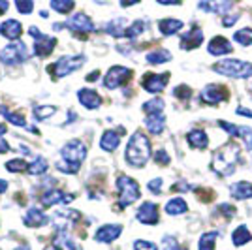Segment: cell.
<instances>
[{
	"mask_svg": "<svg viewBox=\"0 0 252 250\" xmlns=\"http://www.w3.org/2000/svg\"><path fill=\"white\" fill-rule=\"evenodd\" d=\"M149 158H151V141H149V137L145 134L136 132L128 139L125 160L132 167H143L147 164Z\"/></svg>",
	"mask_w": 252,
	"mask_h": 250,
	"instance_id": "6da1fadb",
	"label": "cell"
},
{
	"mask_svg": "<svg viewBox=\"0 0 252 250\" xmlns=\"http://www.w3.org/2000/svg\"><path fill=\"white\" fill-rule=\"evenodd\" d=\"M239 160V147L230 143V145L222 147L220 151L215 153L213 158V169L222 175V177H228L235 171V164Z\"/></svg>",
	"mask_w": 252,
	"mask_h": 250,
	"instance_id": "7a4b0ae2",
	"label": "cell"
},
{
	"mask_svg": "<svg viewBox=\"0 0 252 250\" xmlns=\"http://www.w3.org/2000/svg\"><path fill=\"white\" fill-rule=\"evenodd\" d=\"M215 72L228 75V77H235V79H247L252 75V64L239 61V59H226L220 62L213 64Z\"/></svg>",
	"mask_w": 252,
	"mask_h": 250,
	"instance_id": "3957f363",
	"label": "cell"
},
{
	"mask_svg": "<svg viewBox=\"0 0 252 250\" xmlns=\"http://www.w3.org/2000/svg\"><path fill=\"white\" fill-rule=\"evenodd\" d=\"M85 55H74V57H61L59 61H55V62L47 68V72L53 73L55 77H66V75H70L72 72L75 70H79L81 66L85 64Z\"/></svg>",
	"mask_w": 252,
	"mask_h": 250,
	"instance_id": "277c9868",
	"label": "cell"
},
{
	"mask_svg": "<svg viewBox=\"0 0 252 250\" xmlns=\"http://www.w3.org/2000/svg\"><path fill=\"white\" fill-rule=\"evenodd\" d=\"M117 188H119V201H121V207L132 205V203L137 201L139 196H141L139 185H137L134 179L126 177V175H121V177L117 179Z\"/></svg>",
	"mask_w": 252,
	"mask_h": 250,
	"instance_id": "5b68a950",
	"label": "cell"
},
{
	"mask_svg": "<svg viewBox=\"0 0 252 250\" xmlns=\"http://www.w3.org/2000/svg\"><path fill=\"white\" fill-rule=\"evenodd\" d=\"M29 47L23 42H11L8 43L2 51H0V62L6 64V66H15V64H21L29 59Z\"/></svg>",
	"mask_w": 252,
	"mask_h": 250,
	"instance_id": "8992f818",
	"label": "cell"
},
{
	"mask_svg": "<svg viewBox=\"0 0 252 250\" xmlns=\"http://www.w3.org/2000/svg\"><path fill=\"white\" fill-rule=\"evenodd\" d=\"M61 156H63V162H66V164L81 166V162L87 158V147L79 139H72L61 149Z\"/></svg>",
	"mask_w": 252,
	"mask_h": 250,
	"instance_id": "52a82bcc",
	"label": "cell"
},
{
	"mask_svg": "<svg viewBox=\"0 0 252 250\" xmlns=\"http://www.w3.org/2000/svg\"><path fill=\"white\" fill-rule=\"evenodd\" d=\"M130 75H132V70H128L125 66H111L104 77V87L109 91H115L117 87L125 85L130 79Z\"/></svg>",
	"mask_w": 252,
	"mask_h": 250,
	"instance_id": "ba28073f",
	"label": "cell"
},
{
	"mask_svg": "<svg viewBox=\"0 0 252 250\" xmlns=\"http://www.w3.org/2000/svg\"><path fill=\"white\" fill-rule=\"evenodd\" d=\"M169 81V73H147L145 77H143V89L151 94H157V93H162L164 89H166V85Z\"/></svg>",
	"mask_w": 252,
	"mask_h": 250,
	"instance_id": "9c48e42d",
	"label": "cell"
},
{
	"mask_svg": "<svg viewBox=\"0 0 252 250\" xmlns=\"http://www.w3.org/2000/svg\"><path fill=\"white\" fill-rule=\"evenodd\" d=\"M228 98V93L224 91V87L220 85H207L200 94V100L203 104H209V105H217L224 102Z\"/></svg>",
	"mask_w": 252,
	"mask_h": 250,
	"instance_id": "30bf717a",
	"label": "cell"
},
{
	"mask_svg": "<svg viewBox=\"0 0 252 250\" xmlns=\"http://www.w3.org/2000/svg\"><path fill=\"white\" fill-rule=\"evenodd\" d=\"M136 219L141 222V224H145V226H155L158 224V207L157 203H153V201H143L141 203V207L137 209L136 213Z\"/></svg>",
	"mask_w": 252,
	"mask_h": 250,
	"instance_id": "8fae6325",
	"label": "cell"
},
{
	"mask_svg": "<svg viewBox=\"0 0 252 250\" xmlns=\"http://www.w3.org/2000/svg\"><path fill=\"white\" fill-rule=\"evenodd\" d=\"M63 25L74 32H85V34L94 32V23L91 21V17L85 15V13H75L66 23H63Z\"/></svg>",
	"mask_w": 252,
	"mask_h": 250,
	"instance_id": "7c38bea8",
	"label": "cell"
},
{
	"mask_svg": "<svg viewBox=\"0 0 252 250\" xmlns=\"http://www.w3.org/2000/svg\"><path fill=\"white\" fill-rule=\"evenodd\" d=\"M121 233H123V226L121 224H105V226L96 229L94 239L98 243H113Z\"/></svg>",
	"mask_w": 252,
	"mask_h": 250,
	"instance_id": "4fadbf2b",
	"label": "cell"
},
{
	"mask_svg": "<svg viewBox=\"0 0 252 250\" xmlns=\"http://www.w3.org/2000/svg\"><path fill=\"white\" fill-rule=\"evenodd\" d=\"M125 130L123 128H119V130H105L102 139H100V149L105 151V153H113L117 147L121 145V134H123Z\"/></svg>",
	"mask_w": 252,
	"mask_h": 250,
	"instance_id": "5bb4252c",
	"label": "cell"
},
{
	"mask_svg": "<svg viewBox=\"0 0 252 250\" xmlns=\"http://www.w3.org/2000/svg\"><path fill=\"white\" fill-rule=\"evenodd\" d=\"M77 100H79V104L85 105L87 109H98L100 105H102V98H100V94L93 91V89H81L79 93H77Z\"/></svg>",
	"mask_w": 252,
	"mask_h": 250,
	"instance_id": "9a60e30c",
	"label": "cell"
},
{
	"mask_svg": "<svg viewBox=\"0 0 252 250\" xmlns=\"http://www.w3.org/2000/svg\"><path fill=\"white\" fill-rule=\"evenodd\" d=\"M0 34L4 36V38H8V40H19L23 34V27L19 21H15V19H6V21L0 25Z\"/></svg>",
	"mask_w": 252,
	"mask_h": 250,
	"instance_id": "2e32d148",
	"label": "cell"
},
{
	"mask_svg": "<svg viewBox=\"0 0 252 250\" xmlns=\"http://www.w3.org/2000/svg\"><path fill=\"white\" fill-rule=\"evenodd\" d=\"M72 199H74L72 194H64L61 190H47L42 198V205L51 207V205H57V203H70Z\"/></svg>",
	"mask_w": 252,
	"mask_h": 250,
	"instance_id": "e0dca14e",
	"label": "cell"
},
{
	"mask_svg": "<svg viewBox=\"0 0 252 250\" xmlns=\"http://www.w3.org/2000/svg\"><path fill=\"white\" fill-rule=\"evenodd\" d=\"M203 42V32L201 29H192L187 31V34H183L181 38V49H196L198 45Z\"/></svg>",
	"mask_w": 252,
	"mask_h": 250,
	"instance_id": "ac0fdd59",
	"label": "cell"
},
{
	"mask_svg": "<svg viewBox=\"0 0 252 250\" xmlns=\"http://www.w3.org/2000/svg\"><path fill=\"white\" fill-rule=\"evenodd\" d=\"M25 224L29 226V228H40V226H45L47 224V215L43 213L42 209H36L32 207L27 211V215H25Z\"/></svg>",
	"mask_w": 252,
	"mask_h": 250,
	"instance_id": "d6986e66",
	"label": "cell"
},
{
	"mask_svg": "<svg viewBox=\"0 0 252 250\" xmlns=\"http://www.w3.org/2000/svg\"><path fill=\"white\" fill-rule=\"evenodd\" d=\"M55 45H57V40L51 38V36H45V34H43L42 38L34 40V55H36V57H47V55L55 49Z\"/></svg>",
	"mask_w": 252,
	"mask_h": 250,
	"instance_id": "ffe728a7",
	"label": "cell"
},
{
	"mask_svg": "<svg viewBox=\"0 0 252 250\" xmlns=\"http://www.w3.org/2000/svg\"><path fill=\"white\" fill-rule=\"evenodd\" d=\"M145 126H147V130L151 134H162L164 132V128H166V117L162 113H155V115H147L145 117Z\"/></svg>",
	"mask_w": 252,
	"mask_h": 250,
	"instance_id": "44dd1931",
	"label": "cell"
},
{
	"mask_svg": "<svg viewBox=\"0 0 252 250\" xmlns=\"http://www.w3.org/2000/svg\"><path fill=\"white\" fill-rule=\"evenodd\" d=\"M231 43L226 40V38H222V36H217V38H213L209 42V45H207V51L211 53V55H217V57H220V55H228V53H231Z\"/></svg>",
	"mask_w": 252,
	"mask_h": 250,
	"instance_id": "7402d4cb",
	"label": "cell"
},
{
	"mask_svg": "<svg viewBox=\"0 0 252 250\" xmlns=\"http://www.w3.org/2000/svg\"><path fill=\"white\" fill-rule=\"evenodd\" d=\"M230 192L235 199H249L252 198V183H249V181H239V183L231 185Z\"/></svg>",
	"mask_w": 252,
	"mask_h": 250,
	"instance_id": "603a6c76",
	"label": "cell"
},
{
	"mask_svg": "<svg viewBox=\"0 0 252 250\" xmlns=\"http://www.w3.org/2000/svg\"><path fill=\"white\" fill-rule=\"evenodd\" d=\"M187 141L192 149H205L209 145V137L203 130H190L189 136H187Z\"/></svg>",
	"mask_w": 252,
	"mask_h": 250,
	"instance_id": "cb8c5ba5",
	"label": "cell"
},
{
	"mask_svg": "<svg viewBox=\"0 0 252 250\" xmlns=\"http://www.w3.org/2000/svg\"><path fill=\"white\" fill-rule=\"evenodd\" d=\"M126 27H128V23H126L125 17H117V19H111V21L107 23L104 29L107 34H111L115 38H123L126 32Z\"/></svg>",
	"mask_w": 252,
	"mask_h": 250,
	"instance_id": "d4e9b609",
	"label": "cell"
},
{
	"mask_svg": "<svg viewBox=\"0 0 252 250\" xmlns=\"http://www.w3.org/2000/svg\"><path fill=\"white\" fill-rule=\"evenodd\" d=\"M198 8L203 11H209V13H219V15H222V13H226L228 10H231L233 4L231 2H200Z\"/></svg>",
	"mask_w": 252,
	"mask_h": 250,
	"instance_id": "484cf974",
	"label": "cell"
},
{
	"mask_svg": "<svg viewBox=\"0 0 252 250\" xmlns=\"http://www.w3.org/2000/svg\"><path fill=\"white\" fill-rule=\"evenodd\" d=\"M187 211H189V205H187V201H185L183 198H173L166 203V213H168L169 217L185 215Z\"/></svg>",
	"mask_w": 252,
	"mask_h": 250,
	"instance_id": "4316f807",
	"label": "cell"
},
{
	"mask_svg": "<svg viewBox=\"0 0 252 250\" xmlns=\"http://www.w3.org/2000/svg\"><path fill=\"white\" fill-rule=\"evenodd\" d=\"M183 25L185 23L179 21V19H162V21L158 23V31L162 32L164 36H171V34H175L177 31H181Z\"/></svg>",
	"mask_w": 252,
	"mask_h": 250,
	"instance_id": "83f0119b",
	"label": "cell"
},
{
	"mask_svg": "<svg viewBox=\"0 0 252 250\" xmlns=\"http://www.w3.org/2000/svg\"><path fill=\"white\" fill-rule=\"evenodd\" d=\"M231 241H233L235 247L247 245L251 241V231H249V228L247 226H237V228L233 229V233H231Z\"/></svg>",
	"mask_w": 252,
	"mask_h": 250,
	"instance_id": "f1b7e54d",
	"label": "cell"
},
{
	"mask_svg": "<svg viewBox=\"0 0 252 250\" xmlns=\"http://www.w3.org/2000/svg\"><path fill=\"white\" fill-rule=\"evenodd\" d=\"M219 239V231H207L203 233L198 241V249L200 250H215V241Z\"/></svg>",
	"mask_w": 252,
	"mask_h": 250,
	"instance_id": "f546056e",
	"label": "cell"
},
{
	"mask_svg": "<svg viewBox=\"0 0 252 250\" xmlns=\"http://www.w3.org/2000/svg\"><path fill=\"white\" fill-rule=\"evenodd\" d=\"M168 61H171V53L168 49H157V51H151L147 55L149 64H164Z\"/></svg>",
	"mask_w": 252,
	"mask_h": 250,
	"instance_id": "4dcf8cb0",
	"label": "cell"
},
{
	"mask_svg": "<svg viewBox=\"0 0 252 250\" xmlns=\"http://www.w3.org/2000/svg\"><path fill=\"white\" fill-rule=\"evenodd\" d=\"M145 27H147V23L141 21V19H137L134 21L130 27H126V32H125V38H130V40H134L137 36H141L143 32H145Z\"/></svg>",
	"mask_w": 252,
	"mask_h": 250,
	"instance_id": "1f68e13d",
	"label": "cell"
},
{
	"mask_svg": "<svg viewBox=\"0 0 252 250\" xmlns=\"http://www.w3.org/2000/svg\"><path fill=\"white\" fill-rule=\"evenodd\" d=\"M55 113H57V107H53V105H34V109H32V115L36 121H45Z\"/></svg>",
	"mask_w": 252,
	"mask_h": 250,
	"instance_id": "d6a6232c",
	"label": "cell"
},
{
	"mask_svg": "<svg viewBox=\"0 0 252 250\" xmlns=\"http://www.w3.org/2000/svg\"><path fill=\"white\" fill-rule=\"evenodd\" d=\"M31 175H42L47 171V160L43 156H36L32 160L31 164H29V169H27Z\"/></svg>",
	"mask_w": 252,
	"mask_h": 250,
	"instance_id": "836d02e7",
	"label": "cell"
},
{
	"mask_svg": "<svg viewBox=\"0 0 252 250\" xmlns=\"http://www.w3.org/2000/svg\"><path fill=\"white\" fill-rule=\"evenodd\" d=\"M143 111L147 115H155V113H162L164 111V100L162 98H153L143 104Z\"/></svg>",
	"mask_w": 252,
	"mask_h": 250,
	"instance_id": "e575fe53",
	"label": "cell"
},
{
	"mask_svg": "<svg viewBox=\"0 0 252 250\" xmlns=\"http://www.w3.org/2000/svg\"><path fill=\"white\" fill-rule=\"evenodd\" d=\"M237 137H241L245 149L252 153V128L251 126H237Z\"/></svg>",
	"mask_w": 252,
	"mask_h": 250,
	"instance_id": "d590c367",
	"label": "cell"
},
{
	"mask_svg": "<svg viewBox=\"0 0 252 250\" xmlns=\"http://www.w3.org/2000/svg\"><path fill=\"white\" fill-rule=\"evenodd\" d=\"M49 6L55 11H59V13H70L75 8V2H72V0H61V2L59 0H53Z\"/></svg>",
	"mask_w": 252,
	"mask_h": 250,
	"instance_id": "8d00e7d4",
	"label": "cell"
},
{
	"mask_svg": "<svg viewBox=\"0 0 252 250\" xmlns=\"http://www.w3.org/2000/svg\"><path fill=\"white\" fill-rule=\"evenodd\" d=\"M233 40L241 45H252V29H241L233 34Z\"/></svg>",
	"mask_w": 252,
	"mask_h": 250,
	"instance_id": "74e56055",
	"label": "cell"
},
{
	"mask_svg": "<svg viewBox=\"0 0 252 250\" xmlns=\"http://www.w3.org/2000/svg\"><path fill=\"white\" fill-rule=\"evenodd\" d=\"M6 169L11 171V173H21V171H27L29 169V164L25 162V160H10L8 164H6Z\"/></svg>",
	"mask_w": 252,
	"mask_h": 250,
	"instance_id": "f35d334b",
	"label": "cell"
},
{
	"mask_svg": "<svg viewBox=\"0 0 252 250\" xmlns=\"http://www.w3.org/2000/svg\"><path fill=\"white\" fill-rule=\"evenodd\" d=\"M15 10L19 11L21 15H27V13H31L34 10V4L31 0H15Z\"/></svg>",
	"mask_w": 252,
	"mask_h": 250,
	"instance_id": "ab89813d",
	"label": "cell"
},
{
	"mask_svg": "<svg viewBox=\"0 0 252 250\" xmlns=\"http://www.w3.org/2000/svg\"><path fill=\"white\" fill-rule=\"evenodd\" d=\"M134 250H158V247L155 243H151V241L139 239L134 243Z\"/></svg>",
	"mask_w": 252,
	"mask_h": 250,
	"instance_id": "60d3db41",
	"label": "cell"
},
{
	"mask_svg": "<svg viewBox=\"0 0 252 250\" xmlns=\"http://www.w3.org/2000/svg\"><path fill=\"white\" fill-rule=\"evenodd\" d=\"M155 162L160 164V166H168L169 164V155L164 151V149H158L157 153H155Z\"/></svg>",
	"mask_w": 252,
	"mask_h": 250,
	"instance_id": "b9f144b4",
	"label": "cell"
},
{
	"mask_svg": "<svg viewBox=\"0 0 252 250\" xmlns=\"http://www.w3.org/2000/svg\"><path fill=\"white\" fill-rule=\"evenodd\" d=\"M162 183H164L162 179H153V181H149L147 187L153 194H160V192H162Z\"/></svg>",
	"mask_w": 252,
	"mask_h": 250,
	"instance_id": "7bdbcfd3",
	"label": "cell"
},
{
	"mask_svg": "<svg viewBox=\"0 0 252 250\" xmlns=\"http://www.w3.org/2000/svg\"><path fill=\"white\" fill-rule=\"evenodd\" d=\"M219 126L224 128L231 137H237V126L235 125H230V123H226V121H219Z\"/></svg>",
	"mask_w": 252,
	"mask_h": 250,
	"instance_id": "ee69618b",
	"label": "cell"
},
{
	"mask_svg": "<svg viewBox=\"0 0 252 250\" xmlns=\"http://www.w3.org/2000/svg\"><path fill=\"white\" fill-rule=\"evenodd\" d=\"M173 94H175L177 98H183V100H187V98H190L189 87H185V85H181V87H177V89L173 91Z\"/></svg>",
	"mask_w": 252,
	"mask_h": 250,
	"instance_id": "f6af8a7d",
	"label": "cell"
},
{
	"mask_svg": "<svg viewBox=\"0 0 252 250\" xmlns=\"http://www.w3.org/2000/svg\"><path fill=\"white\" fill-rule=\"evenodd\" d=\"M219 211H220L222 215H226V217H235V207L230 205V203H222V205H219Z\"/></svg>",
	"mask_w": 252,
	"mask_h": 250,
	"instance_id": "bcb514c9",
	"label": "cell"
},
{
	"mask_svg": "<svg viewBox=\"0 0 252 250\" xmlns=\"http://www.w3.org/2000/svg\"><path fill=\"white\" fill-rule=\"evenodd\" d=\"M239 17H241V15H226V17L222 19V25H224V27H231V25H235V23L239 21Z\"/></svg>",
	"mask_w": 252,
	"mask_h": 250,
	"instance_id": "7dc6e473",
	"label": "cell"
},
{
	"mask_svg": "<svg viewBox=\"0 0 252 250\" xmlns=\"http://www.w3.org/2000/svg\"><path fill=\"white\" fill-rule=\"evenodd\" d=\"M164 250H181L177 245V241L175 239H166V243H164Z\"/></svg>",
	"mask_w": 252,
	"mask_h": 250,
	"instance_id": "c3c4849f",
	"label": "cell"
},
{
	"mask_svg": "<svg viewBox=\"0 0 252 250\" xmlns=\"http://www.w3.org/2000/svg\"><path fill=\"white\" fill-rule=\"evenodd\" d=\"M10 151V145H8V141L4 139V137H0V153H8Z\"/></svg>",
	"mask_w": 252,
	"mask_h": 250,
	"instance_id": "681fc988",
	"label": "cell"
},
{
	"mask_svg": "<svg viewBox=\"0 0 252 250\" xmlns=\"http://www.w3.org/2000/svg\"><path fill=\"white\" fill-rule=\"evenodd\" d=\"M237 113H239V115H247V117H252L251 109H245V107H237Z\"/></svg>",
	"mask_w": 252,
	"mask_h": 250,
	"instance_id": "f907efd6",
	"label": "cell"
},
{
	"mask_svg": "<svg viewBox=\"0 0 252 250\" xmlns=\"http://www.w3.org/2000/svg\"><path fill=\"white\" fill-rule=\"evenodd\" d=\"M10 8V4L6 2V0H0V13H4V11Z\"/></svg>",
	"mask_w": 252,
	"mask_h": 250,
	"instance_id": "816d5d0a",
	"label": "cell"
},
{
	"mask_svg": "<svg viewBox=\"0 0 252 250\" xmlns=\"http://www.w3.org/2000/svg\"><path fill=\"white\" fill-rule=\"evenodd\" d=\"M6 190H8V183L4 179H0V194H4Z\"/></svg>",
	"mask_w": 252,
	"mask_h": 250,
	"instance_id": "f5cc1de1",
	"label": "cell"
},
{
	"mask_svg": "<svg viewBox=\"0 0 252 250\" xmlns=\"http://www.w3.org/2000/svg\"><path fill=\"white\" fill-rule=\"evenodd\" d=\"M94 79H98V72H93L87 75V81H94Z\"/></svg>",
	"mask_w": 252,
	"mask_h": 250,
	"instance_id": "db71d44e",
	"label": "cell"
},
{
	"mask_svg": "<svg viewBox=\"0 0 252 250\" xmlns=\"http://www.w3.org/2000/svg\"><path fill=\"white\" fill-rule=\"evenodd\" d=\"M43 250H63L61 247H57V245H51V247H47V249H43Z\"/></svg>",
	"mask_w": 252,
	"mask_h": 250,
	"instance_id": "11a10c76",
	"label": "cell"
},
{
	"mask_svg": "<svg viewBox=\"0 0 252 250\" xmlns=\"http://www.w3.org/2000/svg\"><path fill=\"white\" fill-rule=\"evenodd\" d=\"M2 134H6V126L0 123V137H2Z\"/></svg>",
	"mask_w": 252,
	"mask_h": 250,
	"instance_id": "9f6ffc18",
	"label": "cell"
}]
</instances>
